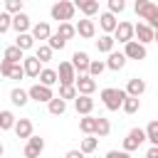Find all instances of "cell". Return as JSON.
Returning <instances> with one entry per match:
<instances>
[{"label":"cell","mask_w":158,"mask_h":158,"mask_svg":"<svg viewBox=\"0 0 158 158\" xmlns=\"http://www.w3.org/2000/svg\"><path fill=\"white\" fill-rule=\"evenodd\" d=\"M153 42H158V30H156V40H153Z\"/></svg>","instance_id":"obj_48"},{"label":"cell","mask_w":158,"mask_h":158,"mask_svg":"<svg viewBox=\"0 0 158 158\" xmlns=\"http://www.w3.org/2000/svg\"><path fill=\"white\" fill-rule=\"evenodd\" d=\"M74 10H77L74 2H69V0H57V2L52 5L49 15H52V20H57V22H69V20L74 17Z\"/></svg>","instance_id":"obj_2"},{"label":"cell","mask_w":158,"mask_h":158,"mask_svg":"<svg viewBox=\"0 0 158 158\" xmlns=\"http://www.w3.org/2000/svg\"><path fill=\"white\" fill-rule=\"evenodd\" d=\"M126 91H128L131 96H141V94L146 91V81H143V79H138V77H133V79H128Z\"/></svg>","instance_id":"obj_25"},{"label":"cell","mask_w":158,"mask_h":158,"mask_svg":"<svg viewBox=\"0 0 158 158\" xmlns=\"http://www.w3.org/2000/svg\"><path fill=\"white\" fill-rule=\"evenodd\" d=\"M143 141H148V133H146V128H131L128 131V136L123 138V151H136Z\"/></svg>","instance_id":"obj_4"},{"label":"cell","mask_w":158,"mask_h":158,"mask_svg":"<svg viewBox=\"0 0 158 158\" xmlns=\"http://www.w3.org/2000/svg\"><path fill=\"white\" fill-rule=\"evenodd\" d=\"M47 44L52 47V49H64V44H67V40L59 35V32H52V37L47 40Z\"/></svg>","instance_id":"obj_39"},{"label":"cell","mask_w":158,"mask_h":158,"mask_svg":"<svg viewBox=\"0 0 158 158\" xmlns=\"http://www.w3.org/2000/svg\"><path fill=\"white\" fill-rule=\"evenodd\" d=\"M114 37H116V42H123V44L131 42V40L136 37V25H131V22H118Z\"/></svg>","instance_id":"obj_7"},{"label":"cell","mask_w":158,"mask_h":158,"mask_svg":"<svg viewBox=\"0 0 158 158\" xmlns=\"http://www.w3.org/2000/svg\"><path fill=\"white\" fill-rule=\"evenodd\" d=\"M114 42H116V37L104 32V35L96 40V49H99L101 54H111V52H114Z\"/></svg>","instance_id":"obj_19"},{"label":"cell","mask_w":158,"mask_h":158,"mask_svg":"<svg viewBox=\"0 0 158 158\" xmlns=\"http://www.w3.org/2000/svg\"><path fill=\"white\" fill-rule=\"evenodd\" d=\"M146 133H148L151 146H158V121H151V123L146 126Z\"/></svg>","instance_id":"obj_41"},{"label":"cell","mask_w":158,"mask_h":158,"mask_svg":"<svg viewBox=\"0 0 158 158\" xmlns=\"http://www.w3.org/2000/svg\"><path fill=\"white\" fill-rule=\"evenodd\" d=\"M59 96H62V99H77V96H79L77 84H62V86H59Z\"/></svg>","instance_id":"obj_32"},{"label":"cell","mask_w":158,"mask_h":158,"mask_svg":"<svg viewBox=\"0 0 158 158\" xmlns=\"http://www.w3.org/2000/svg\"><path fill=\"white\" fill-rule=\"evenodd\" d=\"M133 10H136V15H138L141 20H146L148 25L158 17V7H156L151 0H136V2H133Z\"/></svg>","instance_id":"obj_3"},{"label":"cell","mask_w":158,"mask_h":158,"mask_svg":"<svg viewBox=\"0 0 158 158\" xmlns=\"http://www.w3.org/2000/svg\"><path fill=\"white\" fill-rule=\"evenodd\" d=\"M136 37H138V42L148 44V42L156 40V30H153L148 22H138V25H136Z\"/></svg>","instance_id":"obj_15"},{"label":"cell","mask_w":158,"mask_h":158,"mask_svg":"<svg viewBox=\"0 0 158 158\" xmlns=\"http://www.w3.org/2000/svg\"><path fill=\"white\" fill-rule=\"evenodd\" d=\"M74 109H77V114H81V116L91 114V109H94V99H91V94H79V96L74 99Z\"/></svg>","instance_id":"obj_13"},{"label":"cell","mask_w":158,"mask_h":158,"mask_svg":"<svg viewBox=\"0 0 158 158\" xmlns=\"http://www.w3.org/2000/svg\"><path fill=\"white\" fill-rule=\"evenodd\" d=\"M10 101H12L15 106H25V104L30 101V91H25V89H12V91H10Z\"/></svg>","instance_id":"obj_28"},{"label":"cell","mask_w":158,"mask_h":158,"mask_svg":"<svg viewBox=\"0 0 158 158\" xmlns=\"http://www.w3.org/2000/svg\"><path fill=\"white\" fill-rule=\"evenodd\" d=\"M109 133H111V123H109V118L99 116V121H96V136L104 138V136H109Z\"/></svg>","instance_id":"obj_36"},{"label":"cell","mask_w":158,"mask_h":158,"mask_svg":"<svg viewBox=\"0 0 158 158\" xmlns=\"http://www.w3.org/2000/svg\"><path fill=\"white\" fill-rule=\"evenodd\" d=\"M37 79H40V84H47V86H54V84L59 81V72H57V69H42Z\"/></svg>","instance_id":"obj_24"},{"label":"cell","mask_w":158,"mask_h":158,"mask_svg":"<svg viewBox=\"0 0 158 158\" xmlns=\"http://www.w3.org/2000/svg\"><path fill=\"white\" fill-rule=\"evenodd\" d=\"M42 62L37 59V54H32V57H25V62H22V67H25V74L27 77H40V72H42V67H40Z\"/></svg>","instance_id":"obj_17"},{"label":"cell","mask_w":158,"mask_h":158,"mask_svg":"<svg viewBox=\"0 0 158 158\" xmlns=\"http://www.w3.org/2000/svg\"><path fill=\"white\" fill-rule=\"evenodd\" d=\"M12 27V12H0V35H5L7 30Z\"/></svg>","instance_id":"obj_38"},{"label":"cell","mask_w":158,"mask_h":158,"mask_svg":"<svg viewBox=\"0 0 158 158\" xmlns=\"http://www.w3.org/2000/svg\"><path fill=\"white\" fill-rule=\"evenodd\" d=\"M123 52H126V57L128 59H146V44L143 42H138V40H131V42H126V47H123Z\"/></svg>","instance_id":"obj_8"},{"label":"cell","mask_w":158,"mask_h":158,"mask_svg":"<svg viewBox=\"0 0 158 158\" xmlns=\"http://www.w3.org/2000/svg\"><path fill=\"white\" fill-rule=\"evenodd\" d=\"M138 109H141V99L128 94V96H126V101H123V111H126V114H136Z\"/></svg>","instance_id":"obj_33"},{"label":"cell","mask_w":158,"mask_h":158,"mask_svg":"<svg viewBox=\"0 0 158 158\" xmlns=\"http://www.w3.org/2000/svg\"><path fill=\"white\" fill-rule=\"evenodd\" d=\"M99 27L106 32V35H114L116 32V27H118V20H116V15L109 10V12H101L99 15Z\"/></svg>","instance_id":"obj_11"},{"label":"cell","mask_w":158,"mask_h":158,"mask_svg":"<svg viewBox=\"0 0 158 158\" xmlns=\"http://www.w3.org/2000/svg\"><path fill=\"white\" fill-rule=\"evenodd\" d=\"M84 156H86V153L79 148V151H67V156H64V158H84Z\"/></svg>","instance_id":"obj_45"},{"label":"cell","mask_w":158,"mask_h":158,"mask_svg":"<svg viewBox=\"0 0 158 158\" xmlns=\"http://www.w3.org/2000/svg\"><path fill=\"white\" fill-rule=\"evenodd\" d=\"M126 96H128L126 89H114V86L101 89V101H104V106H106L109 111H118V109H123Z\"/></svg>","instance_id":"obj_1"},{"label":"cell","mask_w":158,"mask_h":158,"mask_svg":"<svg viewBox=\"0 0 158 158\" xmlns=\"http://www.w3.org/2000/svg\"><path fill=\"white\" fill-rule=\"evenodd\" d=\"M96 121H99V118H94L91 114H86V116L79 118V128H81L84 133H96Z\"/></svg>","instance_id":"obj_29"},{"label":"cell","mask_w":158,"mask_h":158,"mask_svg":"<svg viewBox=\"0 0 158 158\" xmlns=\"http://www.w3.org/2000/svg\"><path fill=\"white\" fill-rule=\"evenodd\" d=\"M27 91H30V99H35V101H44V104H49V101L54 99L52 86H47V84H32Z\"/></svg>","instance_id":"obj_6"},{"label":"cell","mask_w":158,"mask_h":158,"mask_svg":"<svg viewBox=\"0 0 158 158\" xmlns=\"http://www.w3.org/2000/svg\"><path fill=\"white\" fill-rule=\"evenodd\" d=\"M22 2L25 0H5V10L12 12V15H17V12H22Z\"/></svg>","instance_id":"obj_42"},{"label":"cell","mask_w":158,"mask_h":158,"mask_svg":"<svg viewBox=\"0 0 158 158\" xmlns=\"http://www.w3.org/2000/svg\"><path fill=\"white\" fill-rule=\"evenodd\" d=\"M72 64L77 67L79 74H89V64H91V59H89L86 52H79V49H77V52L72 54Z\"/></svg>","instance_id":"obj_16"},{"label":"cell","mask_w":158,"mask_h":158,"mask_svg":"<svg viewBox=\"0 0 158 158\" xmlns=\"http://www.w3.org/2000/svg\"><path fill=\"white\" fill-rule=\"evenodd\" d=\"M77 35L84 37V40H91V37L96 35V25H94V20H89V17L79 20V22H77Z\"/></svg>","instance_id":"obj_14"},{"label":"cell","mask_w":158,"mask_h":158,"mask_svg":"<svg viewBox=\"0 0 158 158\" xmlns=\"http://www.w3.org/2000/svg\"><path fill=\"white\" fill-rule=\"evenodd\" d=\"M15 116H12V111H2L0 114V128L2 131H10V128H15Z\"/></svg>","instance_id":"obj_34"},{"label":"cell","mask_w":158,"mask_h":158,"mask_svg":"<svg viewBox=\"0 0 158 158\" xmlns=\"http://www.w3.org/2000/svg\"><path fill=\"white\" fill-rule=\"evenodd\" d=\"M104 158H131V153L128 151H109Z\"/></svg>","instance_id":"obj_44"},{"label":"cell","mask_w":158,"mask_h":158,"mask_svg":"<svg viewBox=\"0 0 158 158\" xmlns=\"http://www.w3.org/2000/svg\"><path fill=\"white\" fill-rule=\"evenodd\" d=\"M79 10H81L86 17H91V15H96V12H99V0H86Z\"/></svg>","instance_id":"obj_40"},{"label":"cell","mask_w":158,"mask_h":158,"mask_svg":"<svg viewBox=\"0 0 158 158\" xmlns=\"http://www.w3.org/2000/svg\"><path fill=\"white\" fill-rule=\"evenodd\" d=\"M99 146V136L96 133H86V138H81V151L84 153H94Z\"/></svg>","instance_id":"obj_30"},{"label":"cell","mask_w":158,"mask_h":158,"mask_svg":"<svg viewBox=\"0 0 158 158\" xmlns=\"http://www.w3.org/2000/svg\"><path fill=\"white\" fill-rule=\"evenodd\" d=\"M59 84H74L77 81V67L72 62H59Z\"/></svg>","instance_id":"obj_9"},{"label":"cell","mask_w":158,"mask_h":158,"mask_svg":"<svg viewBox=\"0 0 158 158\" xmlns=\"http://www.w3.org/2000/svg\"><path fill=\"white\" fill-rule=\"evenodd\" d=\"M126 52H111L109 54V59H106V64H109V69H114V72H118V69H123V64H126Z\"/></svg>","instance_id":"obj_20"},{"label":"cell","mask_w":158,"mask_h":158,"mask_svg":"<svg viewBox=\"0 0 158 158\" xmlns=\"http://www.w3.org/2000/svg\"><path fill=\"white\" fill-rule=\"evenodd\" d=\"M146 158H158V146H151L146 151Z\"/></svg>","instance_id":"obj_46"},{"label":"cell","mask_w":158,"mask_h":158,"mask_svg":"<svg viewBox=\"0 0 158 158\" xmlns=\"http://www.w3.org/2000/svg\"><path fill=\"white\" fill-rule=\"evenodd\" d=\"M57 32H59V35H62L64 40H72V37L77 35V25H72V22H59Z\"/></svg>","instance_id":"obj_31"},{"label":"cell","mask_w":158,"mask_h":158,"mask_svg":"<svg viewBox=\"0 0 158 158\" xmlns=\"http://www.w3.org/2000/svg\"><path fill=\"white\" fill-rule=\"evenodd\" d=\"M42 151H44V141L40 136H30L27 146H25V158H40Z\"/></svg>","instance_id":"obj_10"},{"label":"cell","mask_w":158,"mask_h":158,"mask_svg":"<svg viewBox=\"0 0 158 158\" xmlns=\"http://www.w3.org/2000/svg\"><path fill=\"white\" fill-rule=\"evenodd\" d=\"M15 44H17L20 49H25V52L32 49V44H35V35H32V32H20L17 40H15Z\"/></svg>","instance_id":"obj_27"},{"label":"cell","mask_w":158,"mask_h":158,"mask_svg":"<svg viewBox=\"0 0 158 158\" xmlns=\"http://www.w3.org/2000/svg\"><path fill=\"white\" fill-rule=\"evenodd\" d=\"M32 35H35V40H49V37H52L49 22H37V25H32Z\"/></svg>","instance_id":"obj_23"},{"label":"cell","mask_w":158,"mask_h":158,"mask_svg":"<svg viewBox=\"0 0 158 158\" xmlns=\"http://www.w3.org/2000/svg\"><path fill=\"white\" fill-rule=\"evenodd\" d=\"M15 133H17V138H30L32 136V121L30 118H17Z\"/></svg>","instance_id":"obj_22"},{"label":"cell","mask_w":158,"mask_h":158,"mask_svg":"<svg viewBox=\"0 0 158 158\" xmlns=\"http://www.w3.org/2000/svg\"><path fill=\"white\" fill-rule=\"evenodd\" d=\"M47 109H49V114H52V116H62V114L67 111V99H62V96H54V99L47 104Z\"/></svg>","instance_id":"obj_26"},{"label":"cell","mask_w":158,"mask_h":158,"mask_svg":"<svg viewBox=\"0 0 158 158\" xmlns=\"http://www.w3.org/2000/svg\"><path fill=\"white\" fill-rule=\"evenodd\" d=\"M2 59H7V62H25V49H20L17 44H10V47H5Z\"/></svg>","instance_id":"obj_21"},{"label":"cell","mask_w":158,"mask_h":158,"mask_svg":"<svg viewBox=\"0 0 158 158\" xmlns=\"http://www.w3.org/2000/svg\"><path fill=\"white\" fill-rule=\"evenodd\" d=\"M109 10L116 15V12H123L126 10V0H109Z\"/></svg>","instance_id":"obj_43"},{"label":"cell","mask_w":158,"mask_h":158,"mask_svg":"<svg viewBox=\"0 0 158 158\" xmlns=\"http://www.w3.org/2000/svg\"><path fill=\"white\" fill-rule=\"evenodd\" d=\"M12 27H15V32L20 35V32H27L32 25H30V15L27 12H17V15H12Z\"/></svg>","instance_id":"obj_18"},{"label":"cell","mask_w":158,"mask_h":158,"mask_svg":"<svg viewBox=\"0 0 158 158\" xmlns=\"http://www.w3.org/2000/svg\"><path fill=\"white\" fill-rule=\"evenodd\" d=\"M0 74L5 79H22V77H27L25 74V67L20 62H7V59L0 62Z\"/></svg>","instance_id":"obj_5"},{"label":"cell","mask_w":158,"mask_h":158,"mask_svg":"<svg viewBox=\"0 0 158 158\" xmlns=\"http://www.w3.org/2000/svg\"><path fill=\"white\" fill-rule=\"evenodd\" d=\"M52 52H54V49H52L49 44H40L35 54H37V59H40V62L44 64V62H49V59H52Z\"/></svg>","instance_id":"obj_37"},{"label":"cell","mask_w":158,"mask_h":158,"mask_svg":"<svg viewBox=\"0 0 158 158\" xmlns=\"http://www.w3.org/2000/svg\"><path fill=\"white\" fill-rule=\"evenodd\" d=\"M72 2H74V5H77V7H81V5H84V2H86V0H72Z\"/></svg>","instance_id":"obj_47"},{"label":"cell","mask_w":158,"mask_h":158,"mask_svg":"<svg viewBox=\"0 0 158 158\" xmlns=\"http://www.w3.org/2000/svg\"><path fill=\"white\" fill-rule=\"evenodd\" d=\"M74 84H77L79 94H94V89H96V79L91 74H79Z\"/></svg>","instance_id":"obj_12"},{"label":"cell","mask_w":158,"mask_h":158,"mask_svg":"<svg viewBox=\"0 0 158 158\" xmlns=\"http://www.w3.org/2000/svg\"><path fill=\"white\" fill-rule=\"evenodd\" d=\"M104 69H109V64L106 62H101V59H91V64H89V74L96 79V77H101V72Z\"/></svg>","instance_id":"obj_35"}]
</instances>
